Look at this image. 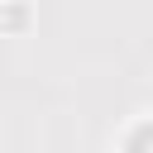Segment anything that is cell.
<instances>
[{
    "label": "cell",
    "instance_id": "6da1fadb",
    "mask_svg": "<svg viewBox=\"0 0 153 153\" xmlns=\"http://www.w3.org/2000/svg\"><path fill=\"white\" fill-rule=\"evenodd\" d=\"M129 153H153V129H143V134L129 143Z\"/></svg>",
    "mask_w": 153,
    "mask_h": 153
}]
</instances>
